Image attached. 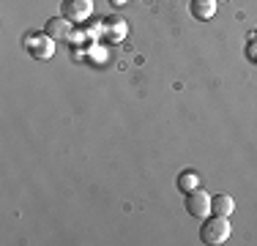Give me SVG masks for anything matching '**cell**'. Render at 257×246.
<instances>
[{"label": "cell", "instance_id": "obj_4", "mask_svg": "<svg viewBox=\"0 0 257 246\" xmlns=\"http://www.w3.org/2000/svg\"><path fill=\"white\" fill-rule=\"evenodd\" d=\"M211 200L213 197L203 192V189H194V192L186 194V200H183V205H186V211L192 213L194 219H208L211 216Z\"/></svg>", "mask_w": 257, "mask_h": 246}, {"label": "cell", "instance_id": "obj_8", "mask_svg": "<svg viewBox=\"0 0 257 246\" xmlns=\"http://www.w3.org/2000/svg\"><path fill=\"white\" fill-rule=\"evenodd\" d=\"M211 213H216V216H232L235 213V200L230 194H213Z\"/></svg>", "mask_w": 257, "mask_h": 246}, {"label": "cell", "instance_id": "obj_1", "mask_svg": "<svg viewBox=\"0 0 257 246\" xmlns=\"http://www.w3.org/2000/svg\"><path fill=\"white\" fill-rule=\"evenodd\" d=\"M230 235H232L230 216H216V213H211L208 219H203V227H200V241L203 243L219 246V243L230 241Z\"/></svg>", "mask_w": 257, "mask_h": 246}, {"label": "cell", "instance_id": "obj_3", "mask_svg": "<svg viewBox=\"0 0 257 246\" xmlns=\"http://www.w3.org/2000/svg\"><path fill=\"white\" fill-rule=\"evenodd\" d=\"M60 14L69 22L82 25V22L90 20V14H93V0H63V3H60Z\"/></svg>", "mask_w": 257, "mask_h": 246}, {"label": "cell", "instance_id": "obj_6", "mask_svg": "<svg viewBox=\"0 0 257 246\" xmlns=\"http://www.w3.org/2000/svg\"><path fill=\"white\" fill-rule=\"evenodd\" d=\"M101 28H104V36H101V39H107L109 44H118V41L128 33V25H126V20H120V17L101 20Z\"/></svg>", "mask_w": 257, "mask_h": 246}, {"label": "cell", "instance_id": "obj_5", "mask_svg": "<svg viewBox=\"0 0 257 246\" xmlns=\"http://www.w3.org/2000/svg\"><path fill=\"white\" fill-rule=\"evenodd\" d=\"M47 36H52L55 41H71V36H74V22H69L63 14L60 17H52V20H47Z\"/></svg>", "mask_w": 257, "mask_h": 246}, {"label": "cell", "instance_id": "obj_2", "mask_svg": "<svg viewBox=\"0 0 257 246\" xmlns=\"http://www.w3.org/2000/svg\"><path fill=\"white\" fill-rule=\"evenodd\" d=\"M55 44H58V41H55L52 36H47V33L25 36V47H28V52L33 55L36 60H50L55 55Z\"/></svg>", "mask_w": 257, "mask_h": 246}, {"label": "cell", "instance_id": "obj_11", "mask_svg": "<svg viewBox=\"0 0 257 246\" xmlns=\"http://www.w3.org/2000/svg\"><path fill=\"white\" fill-rule=\"evenodd\" d=\"M254 36H257V30H254Z\"/></svg>", "mask_w": 257, "mask_h": 246}, {"label": "cell", "instance_id": "obj_9", "mask_svg": "<svg viewBox=\"0 0 257 246\" xmlns=\"http://www.w3.org/2000/svg\"><path fill=\"white\" fill-rule=\"evenodd\" d=\"M178 189L183 194H189V192H194V189H200V175L194 170H183L181 175H178Z\"/></svg>", "mask_w": 257, "mask_h": 246}, {"label": "cell", "instance_id": "obj_12", "mask_svg": "<svg viewBox=\"0 0 257 246\" xmlns=\"http://www.w3.org/2000/svg\"><path fill=\"white\" fill-rule=\"evenodd\" d=\"M219 3H222V0H219Z\"/></svg>", "mask_w": 257, "mask_h": 246}, {"label": "cell", "instance_id": "obj_7", "mask_svg": "<svg viewBox=\"0 0 257 246\" xmlns=\"http://www.w3.org/2000/svg\"><path fill=\"white\" fill-rule=\"evenodd\" d=\"M192 17L194 20H200V22H208V20H213V14H216V9H219V0H192Z\"/></svg>", "mask_w": 257, "mask_h": 246}, {"label": "cell", "instance_id": "obj_10", "mask_svg": "<svg viewBox=\"0 0 257 246\" xmlns=\"http://www.w3.org/2000/svg\"><path fill=\"white\" fill-rule=\"evenodd\" d=\"M246 58L252 60V63H257V41H252V44H246Z\"/></svg>", "mask_w": 257, "mask_h": 246}]
</instances>
